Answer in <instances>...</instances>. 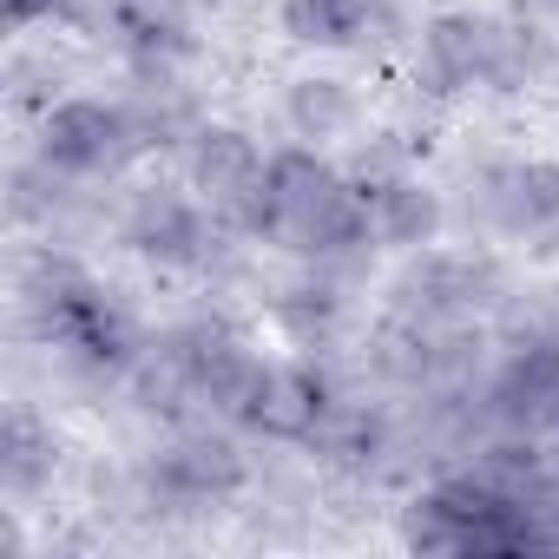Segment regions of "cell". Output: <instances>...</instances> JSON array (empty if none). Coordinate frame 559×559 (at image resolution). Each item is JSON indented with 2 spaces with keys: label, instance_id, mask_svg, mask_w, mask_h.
Segmentation results:
<instances>
[{
  "label": "cell",
  "instance_id": "cell-1",
  "mask_svg": "<svg viewBox=\"0 0 559 559\" xmlns=\"http://www.w3.org/2000/svg\"><path fill=\"white\" fill-rule=\"evenodd\" d=\"M330 276H349L369 263L376 237H369V211H362V185L330 165L317 145H284L270 152V178H263V237Z\"/></svg>",
  "mask_w": 559,
  "mask_h": 559
},
{
  "label": "cell",
  "instance_id": "cell-2",
  "mask_svg": "<svg viewBox=\"0 0 559 559\" xmlns=\"http://www.w3.org/2000/svg\"><path fill=\"white\" fill-rule=\"evenodd\" d=\"M21 310H27V330L80 376H126L132 356H139V330L132 317L112 304V290L86 263H73L67 250H40L27 257L21 270Z\"/></svg>",
  "mask_w": 559,
  "mask_h": 559
},
{
  "label": "cell",
  "instance_id": "cell-3",
  "mask_svg": "<svg viewBox=\"0 0 559 559\" xmlns=\"http://www.w3.org/2000/svg\"><path fill=\"white\" fill-rule=\"evenodd\" d=\"M546 47L533 34V21H500V14H474V8H454V14H435L421 27V47H415V86L435 93V99H454V93H520L533 73H539Z\"/></svg>",
  "mask_w": 559,
  "mask_h": 559
},
{
  "label": "cell",
  "instance_id": "cell-4",
  "mask_svg": "<svg viewBox=\"0 0 559 559\" xmlns=\"http://www.w3.org/2000/svg\"><path fill=\"white\" fill-rule=\"evenodd\" d=\"M402 539L415 552H520L546 546V520L487 474H441L402 507Z\"/></svg>",
  "mask_w": 559,
  "mask_h": 559
},
{
  "label": "cell",
  "instance_id": "cell-5",
  "mask_svg": "<svg viewBox=\"0 0 559 559\" xmlns=\"http://www.w3.org/2000/svg\"><path fill=\"white\" fill-rule=\"evenodd\" d=\"M230 237L237 230L198 191H178V185H145L119 211V243L158 270H217L230 257Z\"/></svg>",
  "mask_w": 559,
  "mask_h": 559
},
{
  "label": "cell",
  "instance_id": "cell-6",
  "mask_svg": "<svg viewBox=\"0 0 559 559\" xmlns=\"http://www.w3.org/2000/svg\"><path fill=\"white\" fill-rule=\"evenodd\" d=\"M507 304V276L487 250H408V270L389 284V310L408 323H474Z\"/></svg>",
  "mask_w": 559,
  "mask_h": 559
},
{
  "label": "cell",
  "instance_id": "cell-7",
  "mask_svg": "<svg viewBox=\"0 0 559 559\" xmlns=\"http://www.w3.org/2000/svg\"><path fill=\"white\" fill-rule=\"evenodd\" d=\"M34 152L53 171L93 185V178H119L139 152H152V139L126 99H60V106H47Z\"/></svg>",
  "mask_w": 559,
  "mask_h": 559
},
{
  "label": "cell",
  "instance_id": "cell-8",
  "mask_svg": "<svg viewBox=\"0 0 559 559\" xmlns=\"http://www.w3.org/2000/svg\"><path fill=\"white\" fill-rule=\"evenodd\" d=\"M185 178L191 191L237 230V237H263V178H270V158L263 145L243 132V126H217L204 119L185 145Z\"/></svg>",
  "mask_w": 559,
  "mask_h": 559
},
{
  "label": "cell",
  "instance_id": "cell-9",
  "mask_svg": "<svg viewBox=\"0 0 559 559\" xmlns=\"http://www.w3.org/2000/svg\"><path fill=\"white\" fill-rule=\"evenodd\" d=\"M250 480V461L230 435L217 428H178L152 461H145V500L165 513H204L237 500Z\"/></svg>",
  "mask_w": 559,
  "mask_h": 559
},
{
  "label": "cell",
  "instance_id": "cell-10",
  "mask_svg": "<svg viewBox=\"0 0 559 559\" xmlns=\"http://www.w3.org/2000/svg\"><path fill=\"white\" fill-rule=\"evenodd\" d=\"M474 217L507 237L559 230V165L552 158H500L474 178Z\"/></svg>",
  "mask_w": 559,
  "mask_h": 559
},
{
  "label": "cell",
  "instance_id": "cell-11",
  "mask_svg": "<svg viewBox=\"0 0 559 559\" xmlns=\"http://www.w3.org/2000/svg\"><path fill=\"white\" fill-rule=\"evenodd\" d=\"M330 395H336V382L317 362H263L257 395L243 402V421L237 428L257 435V441H290V448H304L310 428L323 421Z\"/></svg>",
  "mask_w": 559,
  "mask_h": 559
},
{
  "label": "cell",
  "instance_id": "cell-12",
  "mask_svg": "<svg viewBox=\"0 0 559 559\" xmlns=\"http://www.w3.org/2000/svg\"><path fill=\"white\" fill-rule=\"evenodd\" d=\"M297 47H330V53H369L395 40V0H284L276 8Z\"/></svg>",
  "mask_w": 559,
  "mask_h": 559
},
{
  "label": "cell",
  "instance_id": "cell-13",
  "mask_svg": "<svg viewBox=\"0 0 559 559\" xmlns=\"http://www.w3.org/2000/svg\"><path fill=\"white\" fill-rule=\"evenodd\" d=\"M99 34L126 53V60H191L198 53V21L191 0H106L99 8Z\"/></svg>",
  "mask_w": 559,
  "mask_h": 559
},
{
  "label": "cell",
  "instance_id": "cell-14",
  "mask_svg": "<svg viewBox=\"0 0 559 559\" xmlns=\"http://www.w3.org/2000/svg\"><path fill=\"white\" fill-rule=\"evenodd\" d=\"M362 185V211H369V237L382 250H428L448 224L441 191H428L415 171H382V178H356Z\"/></svg>",
  "mask_w": 559,
  "mask_h": 559
},
{
  "label": "cell",
  "instance_id": "cell-15",
  "mask_svg": "<svg viewBox=\"0 0 559 559\" xmlns=\"http://www.w3.org/2000/svg\"><path fill=\"white\" fill-rule=\"evenodd\" d=\"M284 126L304 139V145H330V139H349L362 126V99L349 80H330V73H304L284 86Z\"/></svg>",
  "mask_w": 559,
  "mask_h": 559
},
{
  "label": "cell",
  "instance_id": "cell-16",
  "mask_svg": "<svg viewBox=\"0 0 559 559\" xmlns=\"http://www.w3.org/2000/svg\"><path fill=\"white\" fill-rule=\"evenodd\" d=\"M53 461H60L53 428L27 402H14L8 408V428H0V487H8V500H34L53 480Z\"/></svg>",
  "mask_w": 559,
  "mask_h": 559
},
{
  "label": "cell",
  "instance_id": "cell-17",
  "mask_svg": "<svg viewBox=\"0 0 559 559\" xmlns=\"http://www.w3.org/2000/svg\"><path fill=\"white\" fill-rule=\"evenodd\" d=\"M343 310H349L343 276H330V270H317L310 284L276 290V323H284V330H290V343H304V349H323V343L336 336Z\"/></svg>",
  "mask_w": 559,
  "mask_h": 559
},
{
  "label": "cell",
  "instance_id": "cell-18",
  "mask_svg": "<svg viewBox=\"0 0 559 559\" xmlns=\"http://www.w3.org/2000/svg\"><path fill=\"white\" fill-rule=\"evenodd\" d=\"M73 14H80V0H8V27L14 34H27L40 21H73Z\"/></svg>",
  "mask_w": 559,
  "mask_h": 559
},
{
  "label": "cell",
  "instance_id": "cell-19",
  "mask_svg": "<svg viewBox=\"0 0 559 559\" xmlns=\"http://www.w3.org/2000/svg\"><path fill=\"white\" fill-rule=\"evenodd\" d=\"M513 14H520V21H552L559 0H513Z\"/></svg>",
  "mask_w": 559,
  "mask_h": 559
},
{
  "label": "cell",
  "instance_id": "cell-20",
  "mask_svg": "<svg viewBox=\"0 0 559 559\" xmlns=\"http://www.w3.org/2000/svg\"><path fill=\"white\" fill-rule=\"evenodd\" d=\"M191 8H224V0H191Z\"/></svg>",
  "mask_w": 559,
  "mask_h": 559
},
{
  "label": "cell",
  "instance_id": "cell-21",
  "mask_svg": "<svg viewBox=\"0 0 559 559\" xmlns=\"http://www.w3.org/2000/svg\"><path fill=\"white\" fill-rule=\"evenodd\" d=\"M552 435H559V408H552Z\"/></svg>",
  "mask_w": 559,
  "mask_h": 559
}]
</instances>
